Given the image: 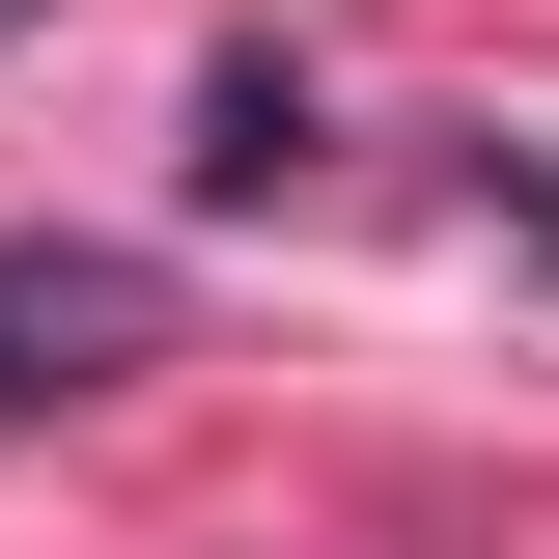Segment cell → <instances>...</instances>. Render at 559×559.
<instances>
[{
  "label": "cell",
  "instance_id": "cell-1",
  "mask_svg": "<svg viewBox=\"0 0 559 559\" xmlns=\"http://www.w3.org/2000/svg\"><path fill=\"white\" fill-rule=\"evenodd\" d=\"M112 364H168V280H140V252H84V224H0V419L112 392Z\"/></svg>",
  "mask_w": 559,
  "mask_h": 559
},
{
  "label": "cell",
  "instance_id": "cell-2",
  "mask_svg": "<svg viewBox=\"0 0 559 559\" xmlns=\"http://www.w3.org/2000/svg\"><path fill=\"white\" fill-rule=\"evenodd\" d=\"M197 197H224V224L308 197V57H280V28H224V57H197Z\"/></svg>",
  "mask_w": 559,
  "mask_h": 559
},
{
  "label": "cell",
  "instance_id": "cell-3",
  "mask_svg": "<svg viewBox=\"0 0 559 559\" xmlns=\"http://www.w3.org/2000/svg\"><path fill=\"white\" fill-rule=\"evenodd\" d=\"M0 28H28V0H0Z\"/></svg>",
  "mask_w": 559,
  "mask_h": 559
}]
</instances>
